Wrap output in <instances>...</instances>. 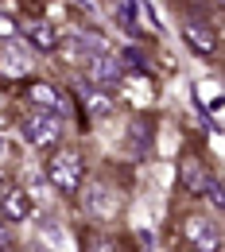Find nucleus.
<instances>
[{"mask_svg":"<svg viewBox=\"0 0 225 252\" xmlns=\"http://www.w3.org/2000/svg\"><path fill=\"white\" fill-rule=\"evenodd\" d=\"M20 128H24V136H28V144H32L35 152H55L66 136V121L59 113H43V109L24 113Z\"/></svg>","mask_w":225,"mask_h":252,"instance_id":"obj_1","label":"nucleus"},{"mask_svg":"<svg viewBox=\"0 0 225 252\" xmlns=\"http://www.w3.org/2000/svg\"><path fill=\"white\" fill-rule=\"evenodd\" d=\"M47 183L55 190H63V194H78L82 183H86V163H82V156L55 148L51 159H47Z\"/></svg>","mask_w":225,"mask_h":252,"instance_id":"obj_2","label":"nucleus"},{"mask_svg":"<svg viewBox=\"0 0 225 252\" xmlns=\"http://www.w3.org/2000/svg\"><path fill=\"white\" fill-rule=\"evenodd\" d=\"M24 97H28V105H32V109H43V113H59L63 121L70 117V101H66V94L59 90V86H51V82H28Z\"/></svg>","mask_w":225,"mask_h":252,"instance_id":"obj_3","label":"nucleus"},{"mask_svg":"<svg viewBox=\"0 0 225 252\" xmlns=\"http://www.w3.org/2000/svg\"><path fill=\"white\" fill-rule=\"evenodd\" d=\"M82 206L94 214V218H117L121 214V198H117V190L105 187V183H82Z\"/></svg>","mask_w":225,"mask_h":252,"instance_id":"obj_4","label":"nucleus"},{"mask_svg":"<svg viewBox=\"0 0 225 252\" xmlns=\"http://www.w3.org/2000/svg\"><path fill=\"white\" fill-rule=\"evenodd\" d=\"M86 74H90V82H94L97 90H113V86H121V78H125V63H121L117 55L101 51V55H90V59H86Z\"/></svg>","mask_w":225,"mask_h":252,"instance_id":"obj_5","label":"nucleus"},{"mask_svg":"<svg viewBox=\"0 0 225 252\" xmlns=\"http://www.w3.org/2000/svg\"><path fill=\"white\" fill-rule=\"evenodd\" d=\"M183 237H187V245H191L194 252H218L222 249V237H218L214 221L198 218V214H191V218L183 221Z\"/></svg>","mask_w":225,"mask_h":252,"instance_id":"obj_6","label":"nucleus"},{"mask_svg":"<svg viewBox=\"0 0 225 252\" xmlns=\"http://www.w3.org/2000/svg\"><path fill=\"white\" fill-rule=\"evenodd\" d=\"M20 35L28 39V47H32L35 55H55L63 47V35H59V28L51 20H32V24L20 28Z\"/></svg>","mask_w":225,"mask_h":252,"instance_id":"obj_7","label":"nucleus"},{"mask_svg":"<svg viewBox=\"0 0 225 252\" xmlns=\"http://www.w3.org/2000/svg\"><path fill=\"white\" fill-rule=\"evenodd\" d=\"M32 51H24V47H16V39H8L4 47H0V78H12V82H24V78H32Z\"/></svg>","mask_w":225,"mask_h":252,"instance_id":"obj_8","label":"nucleus"},{"mask_svg":"<svg viewBox=\"0 0 225 252\" xmlns=\"http://www.w3.org/2000/svg\"><path fill=\"white\" fill-rule=\"evenodd\" d=\"M32 214H35V202H32V194L24 187H4L0 190V218L8 221V225L28 221Z\"/></svg>","mask_w":225,"mask_h":252,"instance_id":"obj_9","label":"nucleus"},{"mask_svg":"<svg viewBox=\"0 0 225 252\" xmlns=\"http://www.w3.org/2000/svg\"><path fill=\"white\" fill-rule=\"evenodd\" d=\"M183 39L198 59H214L218 55V32L202 20H183Z\"/></svg>","mask_w":225,"mask_h":252,"instance_id":"obj_10","label":"nucleus"},{"mask_svg":"<svg viewBox=\"0 0 225 252\" xmlns=\"http://www.w3.org/2000/svg\"><path fill=\"white\" fill-rule=\"evenodd\" d=\"M210 179H214V175L206 171V163H202L198 156H187L183 163H179V183H183V190H191V194H202Z\"/></svg>","mask_w":225,"mask_h":252,"instance_id":"obj_11","label":"nucleus"},{"mask_svg":"<svg viewBox=\"0 0 225 252\" xmlns=\"http://www.w3.org/2000/svg\"><path fill=\"white\" fill-rule=\"evenodd\" d=\"M82 105L90 109V117H109L113 113V97L105 94V90H97V86H82Z\"/></svg>","mask_w":225,"mask_h":252,"instance_id":"obj_12","label":"nucleus"},{"mask_svg":"<svg viewBox=\"0 0 225 252\" xmlns=\"http://www.w3.org/2000/svg\"><path fill=\"white\" fill-rule=\"evenodd\" d=\"M129 140L136 144V152L144 156V152L152 148V125H148V121H132V128H129Z\"/></svg>","mask_w":225,"mask_h":252,"instance_id":"obj_13","label":"nucleus"},{"mask_svg":"<svg viewBox=\"0 0 225 252\" xmlns=\"http://www.w3.org/2000/svg\"><path fill=\"white\" fill-rule=\"evenodd\" d=\"M16 35H20V20H16L12 12H4V8H0V39L8 43V39H16Z\"/></svg>","mask_w":225,"mask_h":252,"instance_id":"obj_14","label":"nucleus"},{"mask_svg":"<svg viewBox=\"0 0 225 252\" xmlns=\"http://www.w3.org/2000/svg\"><path fill=\"white\" fill-rule=\"evenodd\" d=\"M202 194L210 198V206H214V210H222V206H225V190H222V183H218V179H210Z\"/></svg>","mask_w":225,"mask_h":252,"instance_id":"obj_15","label":"nucleus"},{"mask_svg":"<svg viewBox=\"0 0 225 252\" xmlns=\"http://www.w3.org/2000/svg\"><path fill=\"white\" fill-rule=\"evenodd\" d=\"M82 245H86L82 252H121L117 245H109V241H101V237H94V233H90V237H82Z\"/></svg>","mask_w":225,"mask_h":252,"instance_id":"obj_16","label":"nucleus"},{"mask_svg":"<svg viewBox=\"0 0 225 252\" xmlns=\"http://www.w3.org/2000/svg\"><path fill=\"white\" fill-rule=\"evenodd\" d=\"M0 249H12V225L0 218Z\"/></svg>","mask_w":225,"mask_h":252,"instance_id":"obj_17","label":"nucleus"},{"mask_svg":"<svg viewBox=\"0 0 225 252\" xmlns=\"http://www.w3.org/2000/svg\"><path fill=\"white\" fill-rule=\"evenodd\" d=\"M8 156H12V144H8V136L0 132V159H8Z\"/></svg>","mask_w":225,"mask_h":252,"instance_id":"obj_18","label":"nucleus"},{"mask_svg":"<svg viewBox=\"0 0 225 252\" xmlns=\"http://www.w3.org/2000/svg\"><path fill=\"white\" fill-rule=\"evenodd\" d=\"M0 187H8V179H4V167H0Z\"/></svg>","mask_w":225,"mask_h":252,"instance_id":"obj_19","label":"nucleus"}]
</instances>
